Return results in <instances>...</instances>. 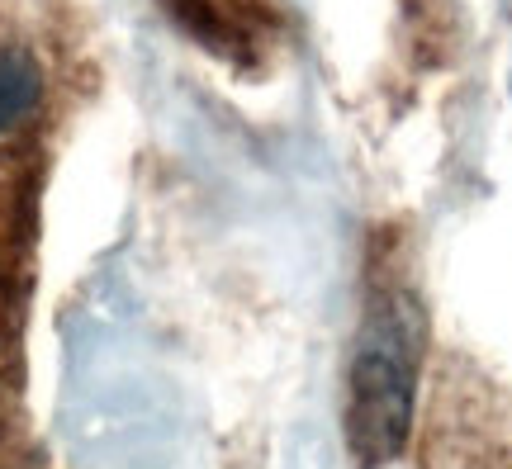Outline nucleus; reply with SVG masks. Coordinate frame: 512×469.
<instances>
[{
	"label": "nucleus",
	"instance_id": "nucleus-1",
	"mask_svg": "<svg viewBox=\"0 0 512 469\" xmlns=\"http://www.w3.org/2000/svg\"><path fill=\"white\" fill-rule=\"evenodd\" d=\"M413 351L418 327L408 308L380 299L370 313L356 384H351V436L370 465H380L408 436V398H413Z\"/></svg>",
	"mask_w": 512,
	"mask_h": 469
},
{
	"label": "nucleus",
	"instance_id": "nucleus-3",
	"mask_svg": "<svg viewBox=\"0 0 512 469\" xmlns=\"http://www.w3.org/2000/svg\"><path fill=\"white\" fill-rule=\"evenodd\" d=\"M166 10L185 34L228 62H256L280 29L271 0H166Z\"/></svg>",
	"mask_w": 512,
	"mask_h": 469
},
{
	"label": "nucleus",
	"instance_id": "nucleus-2",
	"mask_svg": "<svg viewBox=\"0 0 512 469\" xmlns=\"http://www.w3.org/2000/svg\"><path fill=\"white\" fill-rule=\"evenodd\" d=\"M48 109H53L48 53L34 29H24L0 10V214L15 209V190L34 166Z\"/></svg>",
	"mask_w": 512,
	"mask_h": 469
},
{
	"label": "nucleus",
	"instance_id": "nucleus-4",
	"mask_svg": "<svg viewBox=\"0 0 512 469\" xmlns=\"http://www.w3.org/2000/svg\"><path fill=\"white\" fill-rule=\"evenodd\" d=\"M19 237H15V218L0 214V365L10 356L15 342V323H19Z\"/></svg>",
	"mask_w": 512,
	"mask_h": 469
}]
</instances>
